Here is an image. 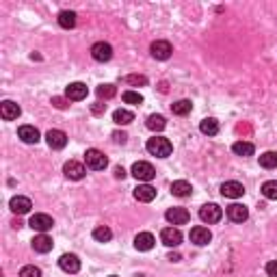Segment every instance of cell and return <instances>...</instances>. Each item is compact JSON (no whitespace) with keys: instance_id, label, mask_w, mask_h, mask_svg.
<instances>
[{"instance_id":"cell-1","label":"cell","mask_w":277,"mask_h":277,"mask_svg":"<svg viewBox=\"0 0 277 277\" xmlns=\"http://www.w3.org/2000/svg\"><path fill=\"white\" fill-rule=\"evenodd\" d=\"M145 148H148V152L152 154V156H156V158H167L169 154L173 152L171 141H169V138H165V136H154V138H150Z\"/></svg>"},{"instance_id":"cell-2","label":"cell","mask_w":277,"mask_h":277,"mask_svg":"<svg viewBox=\"0 0 277 277\" xmlns=\"http://www.w3.org/2000/svg\"><path fill=\"white\" fill-rule=\"evenodd\" d=\"M84 163H87V169L102 171V169H106V165H109V158L104 156V152L91 148V150H87V154H84Z\"/></svg>"},{"instance_id":"cell-3","label":"cell","mask_w":277,"mask_h":277,"mask_svg":"<svg viewBox=\"0 0 277 277\" xmlns=\"http://www.w3.org/2000/svg\"><path fill=\"white\" fill-rule=\"evenodd\" d=\"M199 219L208 223V225H212V223H219L223 219V210L217 204H204L199 208Z\"/></svg>"},{"instance_id":"cell-4","label":"cell","mask_w":277,"mask_h":277,"mask_svg":"<svg viewBox=\"0 0 277 277\" xmlns=\"http://www.w3.org/2000/svg\"><path fill=\"white\" fill-rule=\"evenodd\" d=\"M28 225L35 229V232H39V234H45L48 229H52V225H55V221H52L50 214H43V212H37L30 217L28 221Z\"/></svg>"},{"instance_id":"cell-5","label":"cell","mask_w":277,"mask_h":277,"mask_svg":"<svg viewBox=\"0 0 277 277\" xmlns=\"http://www.w3.org/2000/svg\"><path fill=\"white\" fill-rule=\"evenodd\" d=\"M63 173H65V178L67 180H74V182H78L84 178V173H87V169H84L82 163H78V160H67V163L63 165Z\"/></svg>"},{"instance_id":"cell-6","label":"cell","mask_w":277,"mask_h":277,"mask_svg":"<svg viewBox=\"0 0 277 277\" xmlns=\"http://www.w3.org/2000/svg\"><path fill=\"white\" fill-rule=\"evenodd\" d=\"M132 175L138 180V182H150L154 175H156V171H154V167L150 163H145V160H138V163L132 165Z\"/></svg>"},{"instance_id":"cell-7","label":"cell","mask_w":277,"mask_h":277,"mask_svg":"<svg viewBox=\"0 0 277 277\" xmlns=\"http://www.w3.org/2000/svg\"><path fill=\"white\" fill-rule=\"evenodd\" d=\"M91 57H94L98 63H106V61H111L113 59V48H111V43H106V41H98L91 45Z\"/></svg>"},{"instance_id":"cell-8","label":"cell","mask_w":277,"mask_h":277,"mask_svg":"<svg viewBox=\"0 0 277 277\" xmlns=\"http://www.w3.org/2000/svg\"><path fill=\"white\" fill-rule=\"evenodd\" d=\"M150 52H152V57H154V59H158V61H167L169 57H171L173 48H171V43H169V41L158 39V41H154V43L150 45Z\"/></svg>"},{"instance_id":"cell-9","label":"cell","mask_w":277,"mask_h":277,"mask_svg":"<svg viewBox=\"0 0 277 277\" xmlns=\"http://www.w3.org/2000/svg\"><path fill=\"white\" fill-rule=\"evenodd\" d=\"M59 266H61V271L74 275L80 271V260H78V256H74V253H63V256L59 258Z\"/></svg>"},{"instance_id":"cell-10","label":"cell","mask_w":277,"mask_h":277,"mask_svg":"<svg viewBox=\"0 0 277 277\" xmlns=\"http://www.w3.org/2000/svg\"><path fill=\"white\" fill-rule=\"evenodd\" d=\"M165 217H167V221L171 223V225H184V223H189L191 214H189L187 208H169Z\"/></svg>"},{"instance_id":"cell-11","label":"cell","mask_w":277,"mask_h":277,"mask_svg":"<svg viewBox=\"0 0 277 277\" xmlns=\"http://www.w3.org/2000/svg\"><path fill=\"white\" fill-rule=\"evenodd\" d=\"M189 238H191V243H195V245H199V247H204V245H208V243L212 241V234H210V229H208V227L197 225V227L191 229Z\"/></svg>"},{"instance_id":"cell-12","label":"cell","mask_w":277,"mask_h":277,"mask_svg":"<svg viewBox=\"0 0 277 277\" xmlns=\"http://www.w3.org/2000/svg\"><path fill=\"white\" fill-rule=\"evenodd\" d=\"M221 195L223 197H229V199H238L245 195V187L241 182H223L221 184Z\"/></svg>"},{"instance_id":"cell-13","label":"cell","mask_w":277,"mask_h":277,"mask_svg":"<svg viewBox=\"0 0 277 277\" xmlns=\"http://www.w3.org/2000/svg\"><path fill=\"white\" fill-rule=\"evenodd\" d=\"M9 208H11V212H15V214H26V212H30V208H33V202H30L28 197H24V195H15V197H11Z\"/></svg>"},{"instance_id":"cell-14","label":"cell","mask_w":277,"mask_h":277,"mask_svg":"<svg viewBox=\"0 0 277 277\" xmlns=\"http://www.w3.org/2000/svg\"><path fill=\"white\" fill-rule=\"evenodd\" d=\"M45 141L52 150H63L67 145V134L63 130H48V134H45Z\"/></svg>"},{"instance_id":"cell-15","label":"cell","mask_w":277,"mask_h":277,"mask_svg":"<svg viewBox=\"0 0 277 277\" xmlns=\"http://www.w3.org/2000/svg\"><path fill=\"white\" fill-rule=\"evenodd\" d=\"M160 241H163L167 247H178L182 243V232L178 227H165L163 232H160Z\"/></svg>"},{"instance_id":"cell-16","label":"cell","mask_w":277,"mask_h":277,"mask_svg":"<svg viewBox=\"0 0 277 277\" xmlns=\"http://www.w3.org/2000/svg\"><path fill=\"white\" fill-rule=\"evenodd\" d=\"M87 94H89V89H87V84H82V82H72V84H67V89H65V98L74 100V102L84 100Z\"/></svg>"},{"instance_id":"cell-17","label":"cell","mask_w":277,"mask_h":277,"mask_svg":"<svg viewBox=\"0 0 277 277\" xmlns=\"http://www.w3.org/2000/svg\"><path fill=\"white\" fill-rule=\"evenodd\" d=\"M20 113H22V109H20V106L15 104V102H11V100H5V102L0 104V117H3L5 121L18 119Z\"/></svg>"},{"instance_id":"cell-18","label":"cell","mask_w":277,"mask_h":277,"mask_svg":"<svg viewBox=\"0 0 277 277\" xmlns=\"http://www.w3.org/2000/svg\"><path fill=\"white\" fill-rule=\"evenodd\" d=\"M227 219H229V221H234V223H243V221H247V219H249V210H247V206H243V204H232V206H227Z\"/></svg>"},{"instance_id":"cell-19","label":"cell","mask_w":277,"mask_h":277,"mask_svg":"<svg viewBox=\"0 0 277 277\" xmlns=\"http://www.w3.org/2000/svg\"><path fill=\"white\" fill-rule=\"evenodd\" d=\"M134 197L143 204H150L152 199L156 197V189L150 187V184H138V187L134 189Z\"/></svg>"},{"instance_id":"cell-20","label":"cell","mask_w":277,"mask_h":277,"mask_svg":"<svg viewBox=\"0 0 277 277\" xmlns=\"http://www.w3.org/2000/svg\"><path fill=\"white\" fill-rule=\"evenodd\" d=\"M18 136H20L24 143H37L41 134H39V130H37L35 126H20V128H18Z\"/></svg>"},{"instance_id":"cell-21","label":"cell","mask_w":277,"mask_h":277,"mask_svg":"<svg viewBox=\"0 0 277 277\" xmlns=\"http://www.w3.org/2000/svg\"><path fill=\"white\" fill-rule=\"evenodd\" d=\"M154 243H156V238H154V234H150V232H141L134 238V247L138 251H150L154 247Z\"/></svg>"},{"instance_id":"cell-22","label":"cell","mask_w":277,"mask_h":277,"mask_svg":"<svg viewBox=\"0 0 277 277\" xmlns=\"http://www.w3.org/2000/svg\"><path fill=\"white\" fill-rule=\"evenodd\" d=\"M33 249L37 253H48L52 249V238L48 234H37L33 238Z\"/></svg>"},{"instance_id":"cell-23","label":"cell","mask_w":277,"mask_h":277,"mask_svg":"<svg viewBox=\"0 0 277 277\" xmlns=\"http://www.w3.org/2000/svg\"><path fill=\"white\" fill-rule=\"evenodd\" d=\"M199 130H202V134H206V136H217L219 121L214 117H206V119H202V124H199Z\"/></svg>"},{"instance_id":"cell-24","label":"cell","mask_w":277,"mask_h":277,"mask_svg":"<svg viewBox=\"0 0 277 277\" xmlns=\"http://www.w3.org/2000/svg\"><path fill=\"white\" fill-rule=\"evenodd\" d=\"M113 121L117 126H128V124H132V121H134V113L126 111V109H117L113 113Z\"/></svg>"},{"instance_id":"cell-25","label":"cell","mask_w":277,"mask_h":277,"mask_svg":"<svg viewBox=\"0 0 277 277\" xmlns=\"http://www.w3.org/2000/svg\"><path fill=\"white\" fill-rule=\"evenodd\" d=\"M171 193L175 197H189L191 193H193V187H191L187 180H178V182L171 184Z\"/></svg>"},{"instance_id":"cell-26","label":"cell","mask_w":277,"mask_h":277,"mask_svg":"<svg viewBox=\"0 0 277 277\" xmlns=\"http://www.w3.org/2000/svg\"><path fill=\"white\" fill-rule=\"evenodd\" d=\"M232 152L236 156H253L256 148H253V143H249V141H236L232 145Z\"/></svg>"},{"instance_id":"cell-27","label":"cell","mask_w":277,"mask_h":277,"mask_svg":"<svg viewBox=\"0 0 277 277\" xmlns=\"http://www.w3.org/2000/svg\"><path fill=\"white\" fill-rule=\"evenodd\" d=\"M145 126H148L152 132H160V130L167 128V119L163 117V115H150L148 121H145Z\"/></svg>"},{"instance_id":"cell-28","label":"cell","mask_w":277,"mask_h":277,"mask_svg":"<svg viewBox=\"0 0 277 277\" xmlns=\"http://www.w3.org/2000/svg\"><path fill=\"white\" fill-rule=\"evenodd\" d=\"M59 26L61 28H74L76 26V13L74 11H61L59 13Z\"/></svg>"},{"instance_id":"cell-29","label":"cell","mask_w":277,"mask_h":277,"mask_svg":"<svg viewBox=\"0 0 277 277\" xmlns=\"http://www.w3.org/2000/svg\"><path fill=\"white\" fill-rule=\"evenodd\" d=\"M191 109H193V104H191V100H178V102H173L171 104V111H173V115H189L191 113Z\"/></svg>"},{"instance_id":"cell-30","label":"cell","mask_w":277,"mask_h":277,"mask_svg":"<svg viewBox=\"0 0 277 277\" xmlns=\"http://www.w3.org/2000/svg\"><path fill=\"white\" fill-rule=\"evenodd\" d=\"M260 167L275 169V167H277V152H264V154H260Z\"/></svg>"},{"instance_id":"cell-31","label":"cell","mask_w":277,"mask_h":277,"mask_svg":"<svg viewBox=\"0 0 277 277\" xmlns=\"http://www.w3.org/2000/svg\"><path fill=\"white\" fill-rule=\"evenodd\" d=\"M94 238L98 243H109L111 238H113V232L109 227H104V225H100V227H96L94 229Z\"/></svg>"},{"instance_id":"cell-32","label":"cell","mask_w":277,"mask_h":277,"mask_svg":"<svg viewBox=\"0 0 277 277\" xmlns=\"http://www.w3.org/2000/svg\"><path fill=\"white\" fill-rule=\"evenodd\" d=\"M262 195L266 199H277V180H268L262 184Z\"/></svg>"},{"instance_id":"cell-33","label":"cell","mask_w":277,"mask_h":277,"mask_svg":"<svg viewBox=\"0 0 277 277\" xmlns=\"http://www.w3.org/2000/svg\"><path fill=\"white\" fill-rule=\"evenodd\" d=\"M98 98H104V100H111V98H115V94H117V89L113 87V84H100L98 87Z\"/></svg>"},{"instance_id":"cell-34","label":"cell","mask_w":277,"mask_h":277,"mask_svg":"<svg viewBox=\"0 0 277 277\" xmlns=\"http://www.w3.org/2000/svg\"><path fill=\"white\" fill-rule=\"evenodd\" d=\"M124 102L126 104H141L143 102V96L136 94V91H124Z\"/></svg>"},{"instance_id":"cell-35","label":"cell","mask_w":277,"mask_h":277,"mask_svg":"<svg viewBox=\"0 0 277 277\" xmlns=\"http://www.w3.org/2000/svg\"><path fill=\"white\" fill-rule=\"evenodd\" d=\"M124 80H126L128 84H134V87H145V84H148V78H145V76H138V74L126 76Z\"/></svg>"},{"instance_id":"cell-36","label":"cell","mask_w":277,"mask_h":277,"mask_svg":"<svg viewBox=\"0 0 277 277\" xmlns=\"http://www.w3.org/2000/svg\"><path fill=\"white\" fill-rule=\"evenodd\" d=\"M20 277H41V268L28 264V266H24V268L20 271Z\"/></svg>"},{"instance_id":"cell-37","label":"cell","mask_w":277,"mask_h":277,"mask_svg":"<svg viewBox=\"0 0 277 277\" xmlns=\"http://www.w3.org/2000/svg\"><path fill=\"white\" fill-rule=\"evenodd\" d=\"M266 275H268V277H277V260L266 262Z\"/></svg>"},{"instance_id":"cell-38","label":"cell","mask_w":277,"mask_h":277,"mask_svg":"<svg viewBox=\"0 0 277 277\" xmlns=\"http://www.w3.org/2000/svg\"><path fill=\"white\" fill-rule=\"evenodd\" d=\"M113 138H115L117 143H126V141H128V134H126V132H115Z\"/></svg>"},{"instance_id":"cell-39","label":"cell","mask_w":277,"mask_h":277,"mask_svg":"<svg viewBox=\"0 0 277 277\" xmlns=\"http://www.w3.org/2000/svg\"><path fill=\"white\" fill-rule=\"evenodd\" d=\"M115 178H119V180H124V178H126L124 167H115Z\"/></svg>"},{"instance_id":"cell-40","label":"cell","mask_w":277,"mask_h":277,"mask_svg":"<svg viewBox=\"0 0 277 277\" xmlns=\"http://www.w3.org/2000/svg\"><path fill=\"white\" fill-rule=\"evenodd\" d=\"M52 104H55L57 109H65V102L61 98H52Z\"/></svg>"},{"instance_id":"cell-41","label":"cell","mask_w":277,"mask_h":277,"mask_svg":"<svg viewBox=\"0 0 277 277\" xmlns=\"http://www.w3.org/2000/svg\"><path fill=\"white\" fill-rule=\"evenodd\" d=\"M169 260H171V262H180L182 256H180V253H169Z\"/></svg>"},{"instance_id":"cell-42","label":"cell","mask_w":277,"mask_h":277,"mask_svg":"<svg viewBox=\"0 0 277 277\" xmlns=\"http://www.w3.org/2000/svg\"><path fill=\"white\" fill-rule=\"evenodd\" d=\"M102 109H104V106H100V104H96V106H94V113H102Z\"/></svg>"},{"instance_id":"cell-43","label":"cell","mask_w":277,"mask_h":277,"mask_svg":"<svg viewBox=\"0 0 277 277\" xmlns=\"http://www.w3.org/2000/svg\"><path fill=\"white\" fill-rule=\"evenodd\" d=\"M111 277H117V275H111Z\"/></svg>"}]
</instances>
